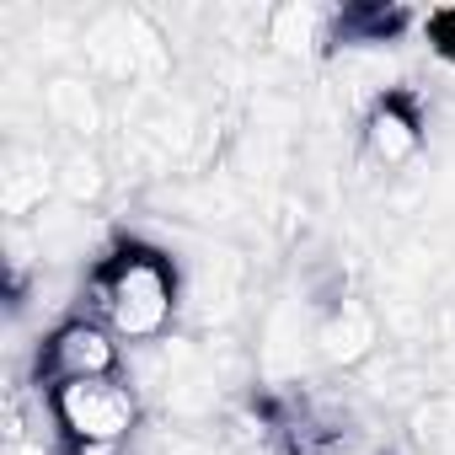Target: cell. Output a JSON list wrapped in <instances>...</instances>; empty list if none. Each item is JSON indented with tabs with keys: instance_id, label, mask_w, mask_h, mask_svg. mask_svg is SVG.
Returning <instances> with one entry per match:
<instances>
[{
	"instance_id": "cell-1",
	"label": "cell",
	"mask_w": 455,
	"mask_h": 455,
	"mask_svg": "<svg viewBox=\"0 0 455 455\" xmlns=\"http://www.w3.org/2000/svg\"><path fill=\"white\" fill-rule=\"evenodd\" d=\"M108 279V327L118 343L150 348L182 322V268L156 242H118L97 263Z\"/></svg>"
},
{
	"instance_id": "cell-2",
	"label": "cell",
	"mask_w": 455,
	"mask_h": 455,
	"mask_svg": "<svg viewBox=\"0 0 455 455\" xmlns=\"http://www.w3.org/2000/svg\"><path fill=\"white\" fill-rule=\"evenodd\" d=\"M76 70L92 76L97 86L140 92L172 76V44L156 28L150 12H97L76 33Z\"/></svg>"
},
{
	"instance_id": "cell-3",
	"label": "cell",
	"mask_w": 455,
	"mask_h": 455,
	"mask_svg": "<svg viewBox=\"0 0 455 455\" xmlns=\"http://www.w3.org/2000/svg\"><path fill=\"white\" fill-rule=\"evenodd\" d=\"M49 412H54V428L65 434V444L129 450L140 434V418H145V396L124 375H108V380H76V386L49 391Z\"/></svg>"
},
{
	"instance_id": "cell-4",
	"label": "cell",
	"mask_w": 455,
	"mask_h": 455,
	"mask_svg": "<svg viewBox=\"0 0 455 455\" xmlns=\"http://www.w3.org/2000/svg\"><path fill=\"white\" fill-rule=\"evenodd\" d=\"M118 370H124V343L108 322H92V316L54 322L33 354V386L44 396L60 386H76V380H108Z\"/></svg>"
},
{
	"instance_id": "cell-5",
	"label": "cell",
	"mask_w": 455,
	"mask_h": 455,
	"mask_svg": "<svg viewBox=\"0 0 455 455\" xmlns=\"http://www.w3.org/2000/svg\"><path fill=\"white\" fill-rule=\"evenodd\" d=\"M242 300H247V258L236 247L204 242L182 279V322L204 332H225L242 316Z\"/></svg>"
},
{
	"instance_id": "cell-6",
	"label": "cell",
	"mask_w": 455,
	"mask_h": 455,
	"mask_svg": "<svg viewBox=\"0 0 455 455\" xmlns=\"http://www.w3.org/2000/svg\"><path fill=\"white\" fill-rule=\"evenodd\" d=\"M423 156V113L407 92L380 97L364 118H359V161H370L375 172H407Z\"/></svg>"
},
{
	"instance_id": "cell-7",
	"label": "cell",
	"mask_w": 455,
	"mask_h": 455,
	"mask_svg": "<svg viewBox=\"0 0 455 455\" xmlns=\"http://www.w3.org/2000/svg\"><path fill=\"white\" fill-rule=\"evenodd\" d=\"M38 118L65 134L70 145H97L102 129H108V102H102V86L81 70H54L44 76L38 86Z\"/></svg>"
},
{
	"instance_id": "cell-8",
	"label": "cell",
	"mask_w": 455,
	"mask_h": 455,
	"mask_svg": "<svg viewBox=\"0 0 455 455\" xmlns=\"http://www.w3.org/2000/svg\"><path fill=\"white\" fill-rule=\"evenodd\" d=\"M380 354V306L364 295H348L327 311H316V359L332 370H364Z\"/></svg>"
},
{
	"instance_id": "cell-9",
	"label": "cell",
	"mask_w": 455,
	"mask_h": 455,
	"mask_svg": "<svg viewBox=\"0 0 455 455\" xmlns=\"http://www.w3.org/2000/svg\"><path fill=\"white\" fill-rule=\"evenodd\" d=\"M60 198V156L38 140L6 145V172H0V204L6 220H33Z\"/></svg>"
},
{
	"instance_id": "cell-10",
	"label": "cell",
	"mask_w": 455,
	"mask_h": 455,
	"mask_svg": "<svg viewBox=\"0 0 455 455\" xmlns=\"http://www.w3.org/2000/svg\"><path fill=\"white\" fill-rule=\"evenodd\" d=\"M332 28H338V12L327 6H274L268 17V49L284 60V65H300L322 49H332Z\"/></svg>"
},
{
	"instance_id": "cell-11",
	"label": "cell",
	"mask_w": 455,
	"mask_h": 455,
	"mask_svg": "<svg viewBox=\"0 0 455 455\" xmlns=\"http://www.w3.org/2000/svg\"><path fill=\"white\" fill-rule=\"evenodd\" d=\"M113 193V161L97 145H65L60 150V204L97 209Z\"/></svg>"
},
{
	"instance_id": "cell-12",
	"label": "cell",
	"mask_w": 455,
	"mask_h": 455,
	"mask_svg": "<svg viewBox=\"0 0 455 455\" xmlns=\"http://www.w3.org/2000/svg\"><path fill=\"white\" fill-rule=\"evenodd\" d=\"M423 38H428V49H434L439 60L455 65V12H434V17L423 22Z\"/></svg>"
}]
</instances>
